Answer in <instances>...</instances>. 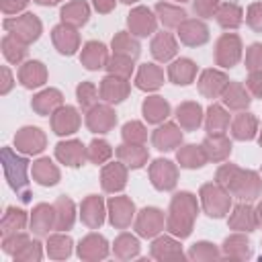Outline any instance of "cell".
I'll return each mask as SVG.
<instances>
[{"label": "cell", "instance_id": "cell-1", "mask_svg": "<svg viewBox=\"0 0 262 262\" xmlns=\"http://www.w3.org/2000/svg\"><path fill=\"white\" fill-rule=\"evenodd\" d=\"M235 174V168L233 166H223L217 174L219 182L225 184L227 188L235 190L242 199H254L260 190V182H258V176L254 172H239L237 170V176Z\"/></svg>", "mask_w": 262, "mask_h": 262}, {"label": "cell", "instance_id": "cell-2", "mask_svg": "<svg viewBox=\"0 0 262 262\" xmlns=\"http://www.w3.org/2000/svg\"><path fill=\"white\" fill-rule=\"evenodd\" d=\"M2 162H4V172L8 178V184L20 194V199L27 203L29 201V190H27V160L18 158L16 154L10 151V147L2 149Z\"/></svg>", "mask_w": 262, "mask_h": 262}, {"label": "cell", "instance_id": "cell-3", "mask_svg": "<svg viewBox=\"0 0 262 262\" xmlns=\"http://www.w3.org/2000/svg\"><path fill=\"white\" fill-rule=\"evenodd\" d=\"M196 209L194 205V199L192 194L188 192H182V194H176L174 201H172V217H170V229L178 235H188L190 231V215L192 211Z\"/></svg>", "mask_w": 262, "mask_h": 262}, {"label": "cell", "instance_id": "cell-4", "mask_svg": "<svg viewBox=\"0 0 262 262\" xmlns=\"http://www.w3.org/2000/svg\"><path fill=\"white\" fill-rule=\"evenodd\" d=\"M4 29L8 33H12V37H16L23 43H31L39 37L41 33V23L35 18V14H23L16 18H6L4 20Z\"/></svg>", "mask_w": 262, "mask_h": 262}, {"label": "cell", "instance_id": "cell-5", "mask_svg": "<svg viewBox=\"0 0 262 262\" xmlns=\"http://www.w3.org/2000/svg\"><path fill=\"white\" fill-rule=\"evenodd\" d=\"M14 143H16V149H20L25 154H39L45 145V135L37 127H23L16 133Z\"/></svg>", "mask_w": 262, "mask_h": 262}, {"label": "cell", "instance_id": "cell-6", "mask_svg": "<svg viewBox=\"0 0 262 262\" xmlns=\"http://www.w3.org/2000/svg\"><path fill=\"white\" fill-rule=\"evenodd\" d=\"M203 203H205L207 215H211V217H221V215L225 213V209L229 207V196H227L221 188L209 184V186L203 188Z\"/></svg>", "mask_w": 262, "mask_h": 262}, {"label": "cell", "instance_id": "cell-7", "mask_svg": "<svg viewBox=\"0 0 262 262\" xmlns=\"http://www.w3.org/2000/svg\"><path fill=\"white\" fill-rule=\"evenodd\" d=\"M217 63L231 68L237 59H239V39L235 35H223L217 43V51H215Z\"/></svg>", "mask_w": 262, "mask_h": 262}, {"label": "cell", "instance_id": "cell-8", "mask_svg": "<svg viewBox=\"0 0 262 262\" xmlns=\"http://www.w3.org/2000/svg\"><path fill=\"white\" fill-rule=\"evenodd\" d=\"M151 182L160 190H168L176 184V168L168 160H158L151 166Z\"/></svg>", "mask_w": 262, "mask_h": 262}, {"label": "cell", "instance_id": "cell-9", "mask_svg": "<svg viewBox=\"0 0 262 262\" xmlns=\"http://www.w3.org/2000/svg\"><path fill=\"white\" fill-rule=\"evenodd\" d=\"M51 125H53V131L57 135H68V133H74L78 129L80 117L72 106H61L59 111H55V115L51 119Z\"/></svg>", "mask_w": 262, "mask_h": 262}, {"label": "cell", "instance_id": "cell-10", "mask_svg": "<svg viewBox=\"0 0 262 262\" xmlns=\"http://www.w3.org/2000/svg\"><path fill=\"white\" fill-rule=\"evenodd\" d=\"M88 127L92 129V131H98V133H104V131H108L113 125H115V121H117V117H115V113L108 108V106H94L90 113H88Z\"/></svg>", "mask_w": 262, "mask_h": 262}, {"label": "cell", "instance_id": "cell-11", "mask_svg": "<svg viewBox=\"0 0 262 262\" xmlns=\"http://www.w3.org/2000/svg\"><path fill=\"white\" fill-rule=\"evenodd\" d=\"M55 154H57V158H59L63 164H68V166H82L84 156H86L84 145H82L80 141H66V143H59V145L55 147Z\"/></svg>", "mask_w": 262, "mask_h": 262}, {"label": "cell", "instance_id": "cell-12", "mask_svg": "<svg viewBox=\"0 0 262 262\" xmlns=\"http://www.w3.org/2000/svg\"><path fill=\"white\" fill-rule=\"evenodd\" d=\"M129 27H131V31L135 35L145 37V35H149L154 31L156 20H154V16H151V12L147 8H135L129 14Z\"/></svg>", "mask_w": 262, "mask_h": 262}, {"label": "cell", "instance_id": "cell-13", "mask_svg": "<svg viewBox=\"0 0 262 262\" xmlns=\"http://www.w3.org/2000/svg\"><path fill=\"white\" fill-rule=\"evenodd\" d=\"M125 94H127V84L119 76H108V78L102 80V84H100V96L106 102H119V100L125 98Z\"/></svg>", "mask_w": 262, "mask_h": 262}, {"label": "cell", "instance_id": "cell-14", "mask_svg": "<svg viewBox=\"0 0 262 262\" xmlns=\"http://www.w3.org/2000/svg\"><path fill=\"white\" fill-rule=\"evenodd\" d=\"M180 39L186 43V45H201L209 39V31L203 23L199 20H186L182 27H180Z\"/></svg>", "mask_w": 262, "mask_h": 262}, {"label": "cell", "instance_id": "cell-15", "mask_svg": "<svg viewBox=\"0 0 262 262\" xmlns=\"http://www.w3.org/2000/svg\"><path fill=\"white\" fill-rule=\"evenodd\" d=\"M53 43H55V47H57L61 53L70 55V53H74V49L78 47V35H76V31L70 29L68 25H59V27L53 29Z\"/></svg>", "mask_w": 262, "mask_h": 262}, {"label": "cell", "instance_id": "cell-16", "mask_svg": "<svg viewBox=\"0 0 262 262\" xmlns=\"http://www.w3.org/2000/svg\"><path fill=\"white\" fill-rule=\"evenodd\" d=\"M82 63L88 68V70H98L106 63V49L102 43H96V41H90L86 43L84 51H82Z\"/></svg>", "mask_w": 262, "mask_h": 262}, {"label": "cell", "instance_id": "cell-17", "mask_svg": "<svg viewBox=\"0 0 262 262\" xmlns=\"http://www.w3.org/2000/svg\"><path fill=\"white\" fill-rule=\"evenodd\" d=\"M18 78H20L23 86H27V88L41 86L45 82V68H43L41 61H29V63H25L20 68Z\"/></svg>", "mask_w": 262, "mask_h": 262}, {"label": "cell", "instance_id": "cell-18", "mask_svg": "<svg viewBox=\"0 0 262 262\" xmlns=\"http://www.w3.org/2000/svg\"><path fill=\"white\" fill-rule=\"evenodd\" d=\"M180 139H182V133H180L178 127L172 125V123L160 127V129L154 133V143H156V147H158V149H164V151H166V149H172L174 145H178Z\"/></svg>", "mask_w": 262, "mask_h": 262}, {"label": "cell", "instance_id": "cell-19", "mask_svg": "<svg viewBox=\"0 0 262 262\" xmlns=\"http://www.w3.org/2000/svg\"><path fill=\"white\" fill-rule=\"evenodd\" d=\"M225 84H227V80H225V76L221 74V72H215V70H207L205 74H203V78H201V92L203 94H207V96H211V98H215L223 88H225Z\"/></svg>", "mask_w": 262, "mask_h": 262}, {"label": "cell", "instance_id": "cell-20", "mask_svg": "<svg viewBox=\"0 0 262 262\" xmlns=\"http://www.w3.org/2000/svg\"><path fill=\"white\" fill-rule=\"evenodd\" d=\"M61 18L66 25H84L88 20V6L82 2V0H76V2H70L61 8Z\"/></svg>", "mask_w": 262, "mask_h": 262}, {"label": "cell", "instance_id": "cell-21", "mask_svg": "<svg viewBox=\"0 0 262 262\" xmlns=\"http://www.w3.org/2000/svg\"><path fill=\"white\" fill-rule=\"evenodd\" d=\"M162 80H164V74H162V70L156 68L154 63L141 66V70H139V74H137V86H139L141 90H154V88H158V86L162 84Z\"/></svg>", "mask_w": 262, "mask_h": 262}, {"label": "cell", "instance_id": "cell-22", "mask_svg": "<svg viewBox=\"0 0 262 262\" xmlns=\"http://www.w3.org/2000/svg\"><path fill=\"white\" fill-rule=\"evenodd\" d=\"M168 113H170V106L160 96H151V98H147L143 102V115H145V119L149 123H160L162 119L168 117Z\"/></svg>", "mask_w": 262, "mask_h": 262}, {"label": "cell", "instance_id": "cell-23", "mask_svg": "<svg viewBox=\"0 0 262 262\" xmlns=\"http://www.w3.org/2000/svg\"><path fill=\"white\" fill-rule=\"evenodd\" d=\"M151 53H154L156 59H160V61H168V59L176 53V43H174L172 35H168V33H160V35L154 39V43H151Z\"/></svg>", "mask_w": 262, "mask_h": 262}, {"label": "cell", "instance_id": "cell-24", "mask_svg": "<svg viewBox=\"0 0 262 262\" xmlns=\"http://www.w3.org/2000/svg\"><path fill=\"white\" fill-rule=\"evenodd\" d=\"M53 219H55V207L39 205V207L35 209V213H33V221H31L33 231L39 233V235H41V233H47V229L51 227Z\"/></svg>", "mask_w": 262, "mask_h": 262}, {"label": "cell", "instance_id": "cell-25", "mask_svg": "<svg viewBox=\"0 0 262 262\" xmlns=\"http://www.w3.org/2000/svg\"><path fill=\"white\" fill-rule=\"evenodd\" d=\"M196 66L190 59H178L170 66V78L174 80V84H190L194 78Z\"/></svg>", "mask_w": 262, "mask_h": 262}, {"label": "cell", "instance_id": "cell-26", "mask_svg": "<svg viewBox=\"0 0 262 262\" xmlns=\"http://www.w3.org/2000/svg\"><path fill=\"white\" fill-rule=\"evenodd\" d=\"M33 176L37 178V182H41L45 186H51V184L57 182L59 172H57V168L47 158H43V160H39V162L33 164Z\"/></svg>", "mask_w": 262, "mask_h": 262}, {"label": "cell", "instance_id": "cell-27", "mask_svg": "<svg viewBox=\"0 0 262 262\" xmlns=\"http://www.w3.org/2000/svg\"><path fill=\"white\" fill-rule=\"evenodd\" d=\"M164 219H162V213L158 209H145L141 211V217H139V233L141 235H154L156 231H160Z\"/></svg>", "mask_w": 262, "mask_h": 262}, {"label": "cell", "instance_id": "cell-28", "mask_svg": "<svg viewBox=\"0 0 262 262\" xmlns=\"http://www.w3.org/2000/svg\"><path fill=\"white\" fill-rule=\"evenodd\" d=\"M59 104H61V94L57 90H45V92H41L33 98V108L39 115H47Z\"/></svg>", "mask_w": 262, "mask_h": 262}, {"label": "cell", "instance_id": "cell-29", "mask_svg": "<svg viewBox=\"0 0 262 262\" xmlns=\"http://www.w3.org/2000/svg\"><path fill=\"white\" fill-rule=\"evenodd\" d=\"M102 186H104V190H121L125 186V170L121 164H111L104 168Z\"/></svg>", "mask_w": 262, "mask_h": 262}, {"label": "cell", "instance_id": "cell-30", "mask_svg": "<svg viewBox=\"0 0 262 262\" xmlns=\"http://www.w3.org/2000/svg\"><path fill=\"white\" fill-rule=\"evenodd\" d=\"M203 149H205V156L211 158V160H221L229 154V141L221 135H213V137H207L205 143H203Z\"/></svg>", "mask_w": 262, "mask_h": 262}, {"label": "cell", "instance_id": "cell-31", "mask_svg": "<svg viewBox=\"0 0 262 262\" xmlns=\"http://www.w3.org/2000/svg\"><path fill=\"white\" fill-rule=\"evenodd\" d=\"M217 20H219V25L225 27V29H235V27H239V23H242V10H239V6L233 4V2L223 4V6L217 10Z\"/></svg>", "mask_w": 262, "mask_h": 262}, {"label": "cell", "instance_id": "cell-32", "mask_svg": "<svg viewBox=\"0 0 262 262\" xmlns=\"http://www.w3.org/2000/svg\"><path fill=\"white\" fill-rule=\"evenodd\" d=\"M82 219L90 225V227H96L102 223V203L98 196H90L84 201L82 205Z\"/></svg>", "mask_w": 262, "mask_h": 262}, {"label": "cell", "instance_id": "cell-33", "mask_svg": "<svg viewBox=\"0 0 262 262\" xmlns=\"http://www.w3.org/2000/svg\"><path fill=\"white\" fill-rule=\"evenodd\" d=\"M111 219L115 225H127L131 221L133 215V203H129L127 199H113L111 201Z\"/></svg>", "mask_w": 262, "mask_h": 262}, {"label": "cell", "instance_id": "cell-34", "mask_svg": "<svg viewBox=\"0 0 262 262\" xmlns=\"http://www.w3.org/2000/svg\"><path fill=\"white\" fill-rule=\"evenodd\" d=\"M2 49H4V57L10 63H18L25 55H27V43L18 41L16 37H4L2 39Z\"/></svg>", "mask_w": 262, "mask_h": 262}, {"label": "cell", "instance_id": "cell-35", "mask_svg": "<svg viewBox=\"0 0 262 262\" xmlns=\"http://www.w3.org/2000/svg\"><path fill=\"white\" fill-rule=\"evenodd\" d=\"M227 123H229V115L221 108V106H211L209 108V119H207V129H209V133L211 135H221L223 131H225V127H227Z\"/></svg>", "mask_w": 262, "mask_h": 262}, {"label": "cell", "instance_id": "cell-36", "mask_svg": "<svg viewBox=\"0 0 262 262\" xmlns=\"http://www.w3.org/2000/svg\"><path fill=\"white\" fill-rule=\"evenodd\" d=\"M72 221H74V205H72V201L66 199V196L57 199V203H55V225H57V229L70 227Z\"/></svg>", "mask_w": 262, "mask_h": 262}, {"label": "cell", "instance_id": "cell-37", "mask_svg": "<svg viewBox=\"0 0 262 262\" xmlns=\"http://www.w3.org/2000/svg\"><path fill=\"white\" fill-rule=\"evenodd\" d=\"M25 221H27L25 211L14 209V207H8V209H6V215H4V219H2V233H4V235L16 233L18 229H23Z\"/></svg>", "mask_w": 262, "mask_h": 262}, {"label": "cell", "instance_id": "cell-38", "mask_svg": "<svg viewBox=\"0 0 262 262\" xmlns=\"http://www.w3.org/2000/svg\"><path fill=\"white\" fill-rule=\"evenodd\" d=\"M178 121L186 129H196L201 123V106L194 102H186V104L178 106Z\"/></svg>", "mask_w": 262, "mask_h": 262}, {"label": "cell", "instance_id": "cell-39", "mask_svg": "<svg viewBox=\"0 0 262 262\" xmlns=\"http://www.w3.org/2000/svg\"><path fill=\"white\" fill-rule=\"evenodd\" d=\"M113 49L117 51V55H125V57H137L139 55V45L135 39H131L129 35L125 33H119L115 39H113Z\"/></svg>", "mask_w": 262, "mask_h": 262}, {"label": "cell", "instance_id": "cell-40", "mask_svg": "<svg viewBox=\"0 0 262 262\" xmlns=\"http://www.w3.org/2000/svg\"><path fill=\"white\" fill-rule=\"evenodd\" d=\"M178 160H180V164H182L184 168H201V166L205 164L207 156H205V151L199 149L196 145H186L184 149L178 151Z\"/></svg>", "mask_w": 262, "mask_h": 262}, {"label": "cell", "instance_id": "cell-41", "mask_svg": "<svg viewBox=\"0 0 262 262\" xmlns=\"http://www.w3.org/2000/svg\"><path fill=\"white\" fill-rule=\"evenodd\" d=\"M256 133V119L252 115H239L233 121V137L235 139H252Z\"/></svg>", "mask_w": 262, "mask_h": 262}, {"label": "cell", "instance_id": "cell-42", "mask_svg": "<svg viewBox=\"0 0 262 262\" xmlns=\"http://www.w3.org/2000/svg\"><path fill=\"white\" fill-rule=\"evenodd\" d=\"M156 10H158V14H160V18H162V23H164L166 27H176V25H180V23L184 20V16H186L182 8H176V6L164 4V2H160V4L156 6Z\"/></svg>", "mask_w": 262, "mask_h": 262}, {"label": "cell", "instance_id": "cell-43", "mask_svg": "<svg viewBox=\"0 0 262 262\" xmlns=\"http://www.w3.org/2000/svg\"><path fill=\"white\" fill-rule=\"evenodd\" d=\"M145 149H141L137 143H131V145H121L119 147V158L125 162V164H129V166H133V168H139L143 162H145Z\"/></svg>", "mask_w": 262, "mask_h": 262}, {"label": "cell", "instance_id": "cell-44", "mask_svg": "<svg viewBox=\"0 0 262 262\" xmlns=\"http://www.w3.org/2000/svg\"><path fill=\"white\" fill-rule=\"evenodd\" d=\"M106 242L98 235H88L82 244H80V256L86 258H96V256H104L106 254Z\"/></svg>", "mask_w": 262, "mask_h": 262}, {"label": "cell", "instance_id": "cell-45", "mask_svg": "<svg viewBox=\"0 0 262 262\" xmlns=\"http://www.w3.org/2000/svg\"><path fill=\"white\" fill-rule=\"evenodd\" d=\"M225 104H229L231 108H244L250 104V98L239 84H229V88L225 90Z\"/></svg>", "mask_w": 262, "mask_h": 262}, {"label": "cell", "instance_id": "cell-46", "mask_svg": "<svg viewBox=\"0 0 262 262\" xmlns=\"http://www.w3.org/2000/svg\"><path fill=\"white\" fill-rule=\"evenodd\" d=\"M231 225L233 227H239V229H252L254 227V213L250 207H244L239 205L231 217Z\"/></svg>", "mask_w": 262, "mask_h": 262}, {"label": "cell", "instance_id": "cell-47", "mask_svg": "<svg viewBox=\"0 0 262 262\" xmlns=\"http://www.w3.org/2000/svg\"><path fill=\"white\" fill-rule=\"evenodd\" d=\"M96 96H98V90H96L94 84H90V82H82V84L78 86V102H80L84 108L92 106V102L96 100Z\"/></svg>", "mask_w": 262, "mask_h": 262}, {"label": "cell", "instance_id": "cell-48", "mask_svg": "<svg viewBox=\"0 0 262 262\" xmlns=\"http://www.w3.org/2000/svg\"><path fill=\"white\" fill-rule=\"evenodd\" d=\"M108 68H111V72H113L115 76H123V78H127V76L131 74V70H133V66H131V57L115 55V57L108 61Z\"/></svg>", "mask_w": 262, "mask_h": 262}, {"label": "cell", "instance_id": "cell-49", "mask_svg": "<svg viewBox=\"0 0 262 262\" xmlns=\"http://www.w3.org/2000/svg\"><path fill=\"white\" fill-rule=\"evenodd\" d=\"M47 246H49V254H51V256L61 258V256H68V254H70V246H72V242H70V237L55 235V237L49 239Z\"/></svg>", "mask_w": 262, "mask_h": 262}, {"label": "cell", "instance_id": "cell-50", "mask_svg": "<svg viewBox=\"0 0 262 262\" xmlns=\"http://www.w3.org/2000/svg\"><path fill=\"white\" fill-rule=\"evenodd\" d=\"M108 156H111V147H108L106 141H98V139H96V141L90 143V147H88V158H90L92 162L100 164V162H104Z\"/></svg>", "mask_w": 262, "mask_h": 262}, {"label": "cell", "instance_id": "cell-51", "mask_svg": "<svg viewBox=\"0 0 262 262\" xmlns=\"http://www.w3.org/2000/svg\"><path fill=\"white\" fill-rule=\"evenodd\" d=\"M123 137H125V141L141 143V141H145V129L139 123H127L123 127Z\"/></svg>", "mask_w": 262, "mask_h": 262}, {"label": "cell", "instance_id": "cell-52", "mask_svg": "<svg viewBox=\"0 0 262 262\" xmlns=\"http://www.w3.org/2000/svg\"><path fill=\"white\" fill-rule=\"evenodd\" d=\"M246 66H248L250 70H258V68H262V45H260V43H254V45L248 49Z\"/></svg>", "mask_w": 262, "mask_h": 262}, {"label": "cell", "instance_id": "cell-53", "mask_svg": "<svg viewBox=\"0 0 262 262\" xmlns=\"http://www.w3.org/2000/svg\"><path fill=\"white\" fill-rule=\"evenodd\" d=\"M248 25L256 31H262V2L260 4H252L248 10Z\"/></svg>", "mask_w": 262, "mask_h": 262}, {"label": "cell", "instance_id": "cell-54", "mask_svg": "<svg viewBox=\"0 0 262 262\" xmlns=\"http://www.w3.org/2000/svg\"><path fill=\"white\" fill-rule=\"evenodd\" d=\"M219 0H194V12L201 16H211L217 8Z\"/></svg>", "mask_w": 262, "mask_h": 262}, {"label": "cell", "instance_id": "cell-55", "mask_svg": "<svg viewBox=\"0 0 262 262\" xmlns=\"http://www.w3.org/2000/svg\"><path fill=\"white\" fill-rule=\"evenodd\" d=\"M29 0H2V10L4 14H14L27 6Z\"/></svg>", "mask_w": 262, "mask_h": 262}, {"label": "cell", "instance_id": "cell-56", "mask_svg": "<svg viewBox=\"0 0 262 262\" xmlns=\"http://www.w3.org/2000/svg\"><path fill=\"white\" fill-rule=\"evenodd\" d=\"M248 88L256 96H262V72H252V76L248 80Z\"/></svg>", "mask_w": 262, "mask_h": 262}, {"label": "cell", "instance_id": "cell-57", "mask_svg": "<svg viewBox=\"0 0 262 262\" xmlns=\"http://www.w3.org/2000/svg\"><path fill=\"white\" fill-rule=\"evenodd\" d=\"M94 6L98 12H108L115 6V0H94Z\"/></svg>", "mask_w": 262, "mask_h": 262}, {"label": "cell", "instance_id": "cell-58", "mask_svg": "<svg viewBox=\"0 0 262 262\" xmlns=\"http://www.w3.org/2000/svg\"><path fill=\"white\" fill-rule=\"evenodd\" d=\"M2 74H4V84H2V94H6L12 86V78H10V70L8 68H2Z\"/></svg>", "mask_w": 262, "mask_h": 262}, {"label": "cell", "instance_id": "cell-59", "mask_svg": "<svg viewBox=\"0 0 262 262\" xmlns=\"http://www.w3.org/2000/svg\"><path fill=\"white\" fill-rule=\"evenodd\" d=\"M37 2H39V4H49L47 0H37Z\"/></svg>", "mask_w": 262, "mask_h": 262}, {"label": "cell", "instance_id": "cell-60", "mask_svg": "<svg viewBox=\"0 0 262 262\" xmlns=\"http://www.w3.org/2000/svg\"><path fill=\"white\" fill-rule=\"evenodd\" d=\"M47 2H49V4H55V2H59V0H47Z\"/></svg>", "mask_w": 262, "mask_h": 262}, {"label": "cell", "instance_id": "cell-61", "mask_svg": "<svg viewBox=\"0 0 262 262\" xmlns=\"http://www.w3.org/2000/svg\"><path fill=\"white\" fill-rule=\"evenodd\" d=\"M258 211H260V217H262V205H260V209H258Z\"/></svg>", "mask_w": 262, "mask_h": 262}, {"label": "cell", "instance_id": "cell-62", "mask_svg": "<svg viewBox=\"0 0 262 262\" xmlns=\"http://www.w3.org/2000/svg\"><path fill=\"white\" fill-rule=\"evenodd\" d=\"M123 2H135V0H123Z\"/></svg>", "mask_w": 262, "mask_h": 262}, {"label": "cell", "instance_id": "cell-63", "mask_svg": "<svg viewBox=\"0 0 262 262\" xmlns=\"http://www.w3.org/2000/svg\"><path fill=\"white\" fill-rule=\"evenodd\" d=\"M260 143H262V137H260Z\"/></svg>", "mask_w": 262, "mask_h": 262}, {"label": "cell", "instance_id": "cell-64", "mask_svg": "<svg viewBox=\"0 0 262 262\" xmlns=\"http://www.w3.org/2000/svg\"><path fill=\"white\" fill-rule=\"evenodd\" d=\"M180 2H182V0H180Z\"/></svg>", "mask_w": 262, "mask_h": 262}]
</instances>
